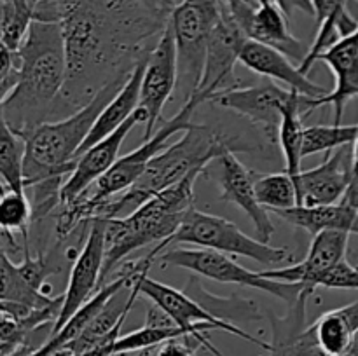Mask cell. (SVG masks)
<instances>
[{"instance_id":"23","label":"cell","mask_w":358,"mask_h":356,"mask_svg":"<svg viewBox=\"0 0 358 356\" xmlns=\"http://www.w3.org/2000/svg\"><path fill=\"white\" fill-rule=\"evenodd\" d=\"M269 213H276L285 222L301 227L313 236L322 230H345L358 234V213L345 202L318 206L297 205L294 208Z\"/></svg>"},{"instance_id":"34","label":"cell","mask_w":358,"mask_h":356,"mask_svg":"<svg viewBox=\"0 0 358 356\" xmlns=\"http://www.w3.org/2000/svg\"><path fill=\"white\" fill-rule=\"evenodd\" d=\"M20 274L30 283L34 288L45 292L48 295H51V285H48V278L55 272H58L59 269H55L49 265V262L45 260L44 255H31L30 250H23V260L20 264H16Z\"/></svg>"},{"instance_id":"22","label":"cell","mask_w":358,"mask_h":356,"mask_svg":"<svg viewBox=\"0 0 358 356\" xmlns=\"http://www.w3.org/2000/svg\"><path fill=\"white\" fill-rule=\"evenodd\" d=\"M149 54L143 56V58L136 63L135 68L129 72L128 79H126V82L122 84L121 89H119L117 93H115V96L105 105L100 117L96 119L93 129H91L90 136H87L86 142H84L83 147H80L79 156L84 152V150L96 145L98 142H101V140L107 138L108 135H112L115 129L121 128V126L124 124V122L128 121L136 110H138L140 93H142V79H143V72H145V65H147V58H149Z\"/></svg>"},{"instance_id":"17","label":"cell","mask_w":358,"mask_h":356,"mask_svg":"<svg viewBox=\"0 0 358 356\" xmlns=\"http://www.w3.org/2000/svg\"><path fill=\"white\" fill-rule=\"evenodd\" d=\"M138 122L145 121H143V115L140 114V110H136L121 128H117L112 135H108L107 138L98 142L96 145L84 150V152L77 157L76 170L69 175V178H66L65 184H63L62 192H59V206L76 201L86 188H90L91 185L96 184V181L100 180L115 163H117L119 150H121L122 142H124L126 136L129 135V131H131Z\"/></svg>"},{"instance_id":"8","label":"cell","mask_w":358,"mask_h":356,"mask_svg":"<svg viewBox=\"0 0 358 356\" xmlns=\"http://www.w3.org/2000/svg\"><path fill=\"white\" fill-rule=\"evenodd\" d=\"M168 20L177 40V87L182 91L185 103L196 93L201 80L206 47L220 20L219 0H182L171 9Z\"/></svg>"},{"instance_id":"10","label":"cell","mask_w":358,"mask_h":356,"mask_svg":"<svg viewBox=\"0 0 358 356\" xmlns=\"http://www.w3.org/2000/svg\"><path fill=\"white\" fill-rule=\"evenodd\" d=\"M136 286H138L140 295H143L147 300H150L152 304L159 306L164 313L170 314L171 320L185 332V335H189V337H192L194 341H198L199 344L205 349H208L213 356L226 355H222V353L210 342V339L206 337V332L210 330L229 332V334L236 335V337L243 339V341L247 342H252V344L259 346V348L268 349V351L271 349V344L254 337V335H250L248 332L241 330L238 325L231 323V321L224 320V318L215 316V314L210 313L206 307H203L201 304H198L194 299H191L187 293L149 278V272H143V274L136 279Z\"/></svg>"},{"instance_id":"31","label":"cell","mask_w":358,"mask_h":356,"mask_svg":"<svg viewBox=\"0 0 358 356\" xmlns=\"http://www.w3.org/2000/svg\"><path fill=\"white\" fill-rule=\"evenodd\" d=\"M34 222V208L27 191H2L0 199V227L21 234V246L28 250V230Z\"/></svg>"},{"instance_id":"44","label":"cell","mask_w":358,"mask_h":356,"mask_svg":"<svg viewBox=\"0 0 358 356\" xmlns=\"http://www.w3.org/2000/svg\"><path fill=\"white\" fill-rule=\"evenodd\" d=\"M150 351H142L138 356H149ZM115 356H126V355H115Z\"/></svg>"},{"instance_id":"19","label":"cell","mask_w":358,"mask_h":356,"mask_svg":"<svg viewBox=\"0 0 358 356\" xmlns=\"http://www.w3.org/2000/svg\"><path fill=\"white\" fill-rule=\"evenodd\" d=\"M350 232L345 230H322L315 234L308 257L303 262L290 267L262 271L264 278L276 281L303 283L308 288H317V279L329 269L336 267L339 262L346 260Z\"/></svg>"},{"instance_id":"35","label":"cell","mask_w":358,"mask_h":356,"mask_svg":"<svg viewBox=\"0 0 358 356\" xmlns=\"http://www.w3.org/2000/svg\"><path fill=\"white\" fill-rule=\"evenodd\" d=\"M317 286L339 290H358V267L350 264L348 260L339 262L336 267L329 269L327 272H324L317 279Z\"/></svg>"},{"instance_id":"2","label":"cell","mask_w":358,"mask_h":356,"mask_svg":"<svg viewBox=\"0 0 358 356\" xmlns=\"http://www.w3.org/2000/svg\"><path fill=\"white\" fill-rule=\"evenodd\" d=\"M20 79L2 100V122L27 138L55 114L66 82V49L59 21L34 20L17 49Z\"/></svg>"},{"instance_id":"37","label":"cell","mask_w":358,"mask_h":356,"mask_svg":"<svg viewBox=\"0 0 358 356\" xmlns=\"http://www.w3.org/2000/svg\"><path fill=\"white\" fill-rule=\"evenodd\" d=\"M198 346H201L198 341L184 335V337L170 339L157 346L152 356H198Z\"/></svg>"},{"instance_id":"15","label":"cell","mask_w":358,"mask_h":356,"mask_svg":"<svg viewBox=\"0 0 358 356\" xmlns=\"http://www.w3.org/2000/svg\"><path fill=\"white\" fill-rule=\"evenodd\" d=\"M355 171V157L350 145L327 152L324 163L294 175L299 205L318 206L341 202Z\"/></svg>"},{"instance_id":"27","label":"cell","mask_w":358,"mask_h":356,"mask_svg":"<svg viewBox=\"0 0 358 356\" xmlns=\"http://www.w3.org/2000/svg\"><path fill=\"white\" fill-rule=\"evenodd\" d=\"M24 156H27V140L14 133L6 122H2V136H0L2 191H27Z\"/></svg>"},{"instance_id":"13","label":"cell","mask_w":358,"mask_h":356,"mask_svg":"<svg viewBox=\"0 0 358 356\" xmlns=\"http://www.w3.org/2000/svg\"><path fill=\"white\" fill-rule=\"evenodd\" d=\"M299 93L280 87L275 80H266L250 87H233L217 93L212 100L219 107L243 115L254 124L262 126L266 136L271 143L278 142L282 112L289 101Z\"/></svg>"},{"instance_id":"12","label":"cell","mask_w":358,"mask_h":356,"mask_svg":"<svg viewBox=\"0 0 358 356\" xmlns=\"http://www.w3.org/2000/svg\"><path fill=\"white\" fill-rule=\"evenodd\" d=\"M86 225H90L86 243L73 260L69 285L63 293L62 307H59L58 318L55 320L52 334H56L98 292V286H101L107 223H105V218H94Z\"/></svg>"},{"instance_id":"1","label":"cell","mask_w":358,"mask_h":356,"mask_svg":"<svg viewBox=\"0 0 358 356\" xmlns=\"http://www.w3.org/2000/svg\"><path fill=\"white\" fill-rule=\"evenodd\" d=\"M66 49V82L58 103L79 110L105 84L128 75L149 54L166 16L136 0H56ZM58 110V107H56Z\"/></svg>"},{"instance_id":"40","label":"cell","mask_w":358,"mask_h":356,"mask_svg":"<svg viewBox=\"0 0 358 356\" xmlns=\"http://www.w3.org/2000/svg\"><path fill=\"white\" fill-rule=\"evenodd\" d=\"M136 2L142 3L143 7H147V9H149L150 13L159 14V16H166V17H170V14H168L166 10H164L163 0H136Z\"/></svg>"},{"instance_id":"36","label":"cell","mask_w":358,"mask_h":356,"mask_svg":"<svg viewBox=\"0 0 358 356\" xmlns=\"http://www.w3.org/2000/svg\"><path fill=\"white\" fill-rule=\"evenodd\" d=\"M219 9L222 16L240 24L248 35V28L254 20L255 10L259 9V2L257 0H219Z\"/></svg>"},{"instance_id":"41","label":"cell","mask_w":358,"mask_h":356,"mask_svg":"<svg viewBox=\"0 0 358 356\" xmlns=\"http://www.w3.org/2000/svg\"><path fill=\"white\" fill-rule=\"evenodd\" d=\"M339 356H358V332L353 335V339H352V342L348 344V348H346Z\"/></svg>"},{"instance_id":"4","label":"cell","mask_w":358,"mask_h":356,"mask_svg":"<svg viewBox=\"0 0 358 356\" xmlns=\"http://www.w3.org/2000/svg\"><path fill=\"white\" fill-rule=\"evenodd\" d=\"M203 170L192 171L178 184L152 195L138 209L122 218H105V260L101 269V285L133 251L157 243L159 251L180 227L182 220L194 208V184Z\"/></svg>"},{"instance_id":"5","label":"cell","mask_w":358,"mask_h":356,"mask_svg":"<svg viewBox=\"0 0 358 356\" xmlns=\"http://www.w3.org/2000/svg\"><path fill=\"white\" fill-rule=\"evenodd\" d=\"M129 75V73H128ZM128 75L105 84L84 107L72 115L55 122H44L27 136V156H24V181L27 188L55 181L65 184L63 177L76 170L80 147L90 136L94 122L100 117L105 105L115 96Z\"/></svg>"},{"instance_id":"30","label":"cell","mask_w":358,"mask_h":356,"mask_svg":"<svg viewBox=\"0 0 358 356\" xmlns=\"http://www.w3.org/2000/svg\"><path fill=\"white\" fill-rule=\"evenodd\" d=\"M255 192L261 205L269 212L289 209L299 205L294 175L289 171L255 175Z\"/></svg>"},{"instance_id":"16","label":"cell","mask_w":358,"mask_h":356,"mask_svg":"<svg viewBox=\"0 0 358 356\" xmlns=\"http://www.w3.org/2000/svg\"><path fill=\"white\" fill-rule=\"evenodd\" d=\"M318 61L327 63L336 79V87L322 98L301 96V114H311L322 105L334 107V124H341L348 100L358 96V27L339 38Z\"/></svg>"},{"instance_id":"7","label":"cell","mask_w":358,"mask_h":356,"mask_svg":"<svg viewBox=\"0 0 358 356\" xmlns=\"http://www.w3.org/2000/svg\"><path fill=\"white\" fill-rule=\"evenodd\" d=\"M163 267H182L196 272L199 276L212 279V281L224 283V285H238L247 288L261 290L276 299L283 300L287 306H294L308 288L303 283L276 281V279L264 278L261 272L248 271L241 264L222 251L210 250V248H164L156 257Z\"/></svg>"},{"instance_id":"28","label":"cell","mask_w":358,"mask_h":356,"mask_svg":"<svg viewBox=\"0 0 358 356\" xmlns=\"http://www.w3.org/2000/svg\"><path fill=\"white\" fill-rule=\"evenodd\" d=\"M303 114H301V94L283 107L282 124H280L278 142L285 157V171L290 175L301 173L303 163V136H304Z\"/></svg>"},{"instance_id":"14","label":"cell","mask_w":358,"mask_h":356,"mask_svg":"<svg viewBox=\"0 0 358 356\" xmlns=\"http://www.w3.org/2000/svg\"><path fill=\"white\" fill-rule=\"evenodd\" d=\"M247 40V31L233 20L220 14L219 23L206 47L203 75L194 94L210 101L217 93L238 87L234 66L240 61V52Z\"/></svg>"},{"instance_id":"43","label":"cell","mask_w":358,"mask_h":356,"mask_svg":"<svg viewBox=\"0 0 358 356\" xmlns=\"http://www.w3.org/2000/svg\"><path fill=\"white\" fill-rule=\"evenodd\" d=\"M259 2V6H266V3H271L273 0H257Z\"/></svg>"},{"instance_id":"26","label":"cell","mask_w":358,"mask_h":356,"mask_svg":"<svg viewBox=\"0 0 358 356\" xmlns=\"http://www.w3.org/2000/svg\"><path fill=\"white\" fill-rule=\"evenodd\" d=\"M0 299L7 302L23 304L35 309H48V307L62 306L63 295L52 297L45 292L34 288L17 271L16 264L9 258V253H0Z\"/></svg>"},{"instance_id":"46","label":"cell","mask_w":358,"mask_h":356,"mask_svg":"<svg viewBox=\"0 0 358 356\" xmlns=\"http://www.w3.org/2000/svg\"><path fill=\"white\" fill-rule=\"evenodd\" d=\"M357 2H358V0H357Z\"/></svg>"},{"instance_id":"21","label":"cell","mask_w":358,"mask_h":356,"mask_svg":"<svg viewBox=\"0 0 358 356\" xmlns=\"http://www.w3.org/2000/svg\"><path fill=\"white\" fill-rule=\"evenodd\" d=\"M313 290H306L299 297L287 316L269 314L273 330L271 356H329L318 344L313 325L306 327V302Z\"/></svg>"},{"instance_id":"39","label":"cell","mask_w":358,"mask_h":356,"mask_svg":"<svg viewBox=\"0 0 358 356\" xmlns=\"http://www.w3.org/2000/svg\"><path fill=\"white\" fill-rule=\"evenodd\" d=\"M341 202L348 205L350 208H353L358 213V170L353 171L352 181H350L348 188H346L345 195H343Z\"/></svg>"},{"instance_id":"11","label":"cell","mask_w":358,"mask_h":356,"mask_svg":"<svg viewBox=\"0 0 358 356\" xmlns=\"http://www.w3.org/2000/svg\"><path fill=\"white\" fill-rule=\"evenodd\" d=\"M178 84V51L170 20L147 58L140 93V114L145 121V140L154 135L168 100Z\"/></svg>"},{"instance_id":"20","label":"cell","mask_w":358,"mask_h":356,"mask_svg":"<svg viewBox=\"0 0 358 356\" xmlns=\"http://www.w3.org/2000/svg\"><path fill=\"white\" fill-rule=\"evenodd\" d=\"M240 63L250 72L266 77L275 82L285 84L304 98H322L329 93L324 86L313 82L299 66H294L285 52L248 38L240 52Z\"/></svg>"},{"instance_id":"3","label":"cell","mask_w":358,"mask_h":356,"mask_svg":"<svg viewBox=\"0 0 358 356\" xmlns=\"http://www.w3.org/2000/svg\"><path fill=\"white\" fill-rule=\"evenodd\" d=\"M250 150V147H245L240 140L229 138L210 126L192 124L178 142L168 145L149 161L143 173L128 191L101 202L94 212V218H122L131 215L152 195L178 184L192 171H205L212 161H217L224 154Z\"/></svg>"},{"instance_id":"9","label":"cell","mask_w":358,"mask_h":356,"mask_svg":"<svg viewBox=\"0 0 358 356\" xmlns=\"http://www.w3.org/2000/svg\"><path fill=\"white\" fill-rule=\"evenodd\" d=\"M170 243L196 244L199 248L252 258L264 265L283 264L290 257L285 248H275L269 243L250 237L236 223L196 208L189 209Z\"/></svg>"},{"instance_id":"25","label":"cell","mask_w":358,"mask_h":356,"mask_svg":"<svg viewBox=\"0 0 358 356\" xmlns=\"http://www.w3.org/2000/svg\"><path fill=\"white\" fill-rule=\"evenodd\" d=\"M318 344L329 356H339L358 332V300L327 311L313 323Z\"/></svg>"},{"instance_id":"6","label":"cell","mask_w":358,"mask_h":356,"mask_svg":"<svg viewBox=\"0 0 358 356\" xmlns=\"http://www.w3.org/2000/svg\"><path fill=\"white\" fill-rule=\"evenodd\" d=\"M201 103H205V100L198 94L189 98L182 105L180 110L170 121L164 122L159 129H156V133L150 138H147L138 149L119 157L117 163L96 184L86 188L76 201L59 206L58 215H56V236L59 239H65L66 236L72 234L73 229H77L83 223L86 225L87 222L94 218V212L101 202L128 191L143 173L149 161L166 149L168 140L177 135L178 131H187L194 124L191 121L192 114Z\"/></svg>"},{"instance_id":"42","label":"cell","mask_w":358,"mask_h":356,"mask_svg":"<svg viewBox=\"0 0 358 356\" xmlns=\"http://www.w3.org/2000/svg\"><path fill=\"white\" fill-rule=\"evenodd\" d=\"M163 6H164V10H166L168 14L171 13V9H173L177 3H175V0H163Z\"/></svg>"},{"instance_id":"29","label":"cell","mask_w":358,"mask_h":356,"mask_svg":"<svg viewBox=\"0 0 358 356\" xmlns=\"http://www.w3.org/2000/svg\"><path fill=\"white\" fill-rule=\"evenodd\" d=\"M37 0H2L0 44L17 51L37 17Z\"/></svg>"},{"instance_id":"24","label":"cell","mask_w":358,"mask_h":356,"mask_svg":"<svg viewBox=\"0 0 358 356\" xmlns=\"http://www.w3.org/2000/svg\"><path fill=\"white\" fill-rule=\"evenodd\" d=\"M248 37L262 44L275 47L278 51L285 52L289 58L299 59L301 63L306 58L310 47H306L304 42L294 37L289 28V17L283 14V10L275 2L259 6L255 10L254 20L248 28Z\"/></svg>"},{"instance_id":"45","label":"cell","mask_w":358,"mask_h":356,"mask_svg":"<svg viewBox=\"0 0 358 356\" xmlns=\"http://www.w3.org/2000/svg\"><path fill=\"white\" fill-rule=\"evenodd\" d=\"M357 267H358V262H357Z\"/></svg>"},{"instance_id":"32","label":"cell","mask_w":358,"mask_h":356,"mask_svg":"<svg viewBox=\"0 0 358 356\" xmlns=\"http://www.w3.org/2000/svg\"><path fill=\"white\" fill-rule=\"evenodd\" d=\"M358 136V124L343 126H306L303 136V156H313L318 152H332L341 147L353 145Z\"/></svg>"},{"instance_id":"33","label":"cell","mask_w":358,"mask_h":356,"mask_svg":"<svg viewBox=\"0 0 358 356\" xmlns=\"http://www.w3.org/2000/svg\"><path fill=\"white\" fill-rule=\"evenodd\" d=\"M185 332L180 327L177 328H163L152 327V325H143L138 330H133L126 335H119L117 341L112 344L110 356L115 355H128V353L136 351H150L152 348H157L163 342L170 341L175 337H184Z\"/></svg>"},{"instance_id":"38","label":"cell","mask_w":358,"mask_h":356,"mask_svg":"<svg viewBox=\"0 0 358 356\" xmlns=\"http://www.w3.org/2000/svg\"><path fill=\"white\" fill-rule=\"evenodd\" d=\"M275 3L283 10V14H285L289 20L294 16L296 10L315 16V7L311 0H275Z\"/></svg>"},{"instance_id":"18","label":"cell","mask_w":358,"mask_h":356,"mask_svg":"<svg viewBox=\"0 0 358 356\" xmlns=\"http://www.w3.org/2000/svg\"><path fill=\"white\" fill-rule=\"evenodd\" d=\"M220 166L219 185L222 201L231 202L243 209L245 215L252 220L257 232V239L269 243L275 225L269 216V209L261 205L255 192V173L248 170L236 157L234 152H227L217 159Z\"/></svg>"}]
</instances>
